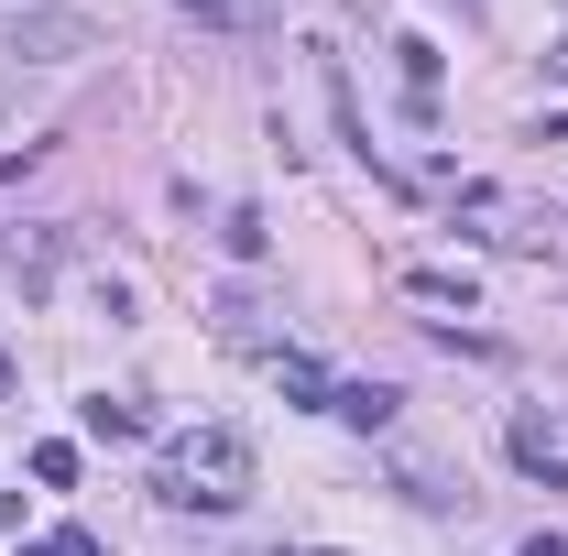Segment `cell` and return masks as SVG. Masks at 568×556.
Wrapping results in <instances>:
<instances>
[{
    "label": "cell",
    "instance_id": "1",
    "mask_svg": "<svg viewBox=\"0 0 568 556\" xmlns=\"http://www.w3.org/2000/svg\"><path fill=\"white\" fill-rule=\"evenodd\" d=\"M153 491H164L175 513H241V502H252V436H241V425H186V436H164Z\"/></svg>",
    "mask_w": 568,
    "mask_h": 556
},
{
    "label": "cell",
    "instance_id": "2",
    "mask_svg": "<svg viewBox=\"0 0 568 556\" xmlns=\"http://www.w3.org/2000/svg\"><path fill=\"white\" fill-rule=\"evenodd\" d=\"M0 55H22V66H77V55H99V22H88V11H11Z\"/></svg>",
    "mask_w": 568,
    "mask_h": 556
},
{
    "label": "cell",
    "instance_id": "3",
    "mask_svg": "<svg viewBox=\"0 0 568 556\" xmlns=\"http://www.w3.org/2000/svg\"><path fill=\"white\" fill-rule=\"evenodd\" d=\"M328 415L361 425V436H383V425L405 415V393H394V382H328Z\"/></svg>",
    "mask_w": 568,
    "mask_h": 556
},
{
    "label": "cell",
    "instance_id": "4",
    "mask_svg": "<svg viewBox=\"0 0 568 556\" xmlns=\"http://www.w3.org/2000/svg\"><path fill=\"white\" fill-rule=\"evenodd\" d=\"M394 66H405V121H437V44H426V33H405V44H394Z\"/></svg>",
    "mask_w": 568,
    "mask_h": 556
},
{
    "label": "cell",
    "instance_id": "5",
    "mask_svg": "<svg viewBox=\"0 0 568 556\" xmlns=\"http://www.w3.org/2000/svg\"><path fill=\"white\" fill-rule=\"evenodd\" d=\"M0 262L22 284H55V262H67V229H0Z\"/></svg>",
    "mask_w": 568,
    "mask_h": 556
},
{
    "label": "cell",
    "instance_id": "6",
    "mask_svg": "<svg viewBox=\"0 0 568 556\" xmlns=\"http://www.w3.org/2000/svg\"><path fill=\"white\" fill-rule=\"evenodd\" d=\"M514 459H525V470H547V481L568 491V459H558V425H547V415H514Z\"/></svg>",
    "mask_w": 568,
    "mask_h": 556
},
{
    "label": "cell",
    "instance_id": "7",
    "mask_svg": "<svg viewBox=\"0 0 568 556\" xmlns=\"http://www.w3.org/2000/svg\"><path fill=\"white\" fill-rule=\"evenodd\" d=\"M394 481H405V502H416V513H459V502H470V491H448V481H437V470H426V459H405V470H394Z\"/></svg>",
    "mask_w": 568,
    "mask_h": 556
},
{
    "label": "cell",
    "instance_id": "8",
    "mask_svg": "<svg viewBox=\"0 0 568 556\" xmlns=\"http://www.w3.org/2000/svg\"><path fill=\"white\" fill-rule=\"evenodd\" d=\"M274 382L295 393V404H328V371H317L306 349H274Z\"/></svg>",
    "mask_w": 568,
    "mask_h": 556
},
{
    "label": "cell",
    "instance_id": "9",
    "mask_svg": "<svg viewBox=\"0 0 568 556\" xmlns=\"http://www.w3.org/2000/svg\"><path fill=\"white\" fill-rule=\"evenodd\" d=\"M219 339H230V349H263V306H252V295H219Z\"/></svg>",
    "mask_w": 568,
    "mask_h": 556
},
{
    "label": "cell",
    "instance_id": "10",
    "mask_svg": "<svg viewBox=\"0 0 568 556\" xmlns=\"http://www.w3.org/2000/svg\"><path fill=\"white\" fill-rule=\"evenodd\" d=\"M88 436H99V447H121V436H142V404H110V393H99V404H88Z\"/></svg>",
    "mask_w": 568,
    "mask_h": 556
},
{
    "label": "cell",
    "instance_id": "11",
    "mask_svg": "<svg viewBox=\"0 0 568 556\" xmlns=\"http://www.w3.org/2000/svg\"><path fill=\"white\" fill-rule=\"evenodd\" d=\"M219 240H230L241 262H263V208H230V218H219Z\"/></svg>",
    "mask_w": 568,
    "mask_h": 556
},
{
    "label": "cell",
    "instance_id": "12",
    "mask_svg": "<svg viewBox=\"0 0 568 556\" xmlns=\"http://www.w3.org/2000/svg\"><path fill=\"white\" fill-rule=\"evenodd\" d=\"M405 295H426V306H470V274H405Z\"/></svg>",
    "mask_w": 568,
    "mask_h": 556
},
{
    "label": "cell",
    "instance_id": "13",
    "mask_svg": "<svg viewBox=\"0 0 568 556\" xmlns=\"http://www.w3.org/2000/svg\"><path fill=\"white\" fill-rule=\"evenodd\" d=\"M22 556H99V535H88V524H55V535H33Z\"/></svg>",
    "mask_w": 568,
    "mask_h": 556
},
{
    "label": "cell",
    "instance_id": "14",
    "mask_svg": "<svg viewBox=\"0 0 568 556\" xmlns=\"http://www.w3.org/2000/svg\"><path fill=\"white\" fill-rule=\"evenodd\" d=\"M33 481H44V491H67V481H77V447H67V436H55V447H33Z\"/></svg>",
    "mask_w": 568,
    "mask_h": 556
},
{
    "label": "cell",
    "instance_id": "15",
    "mask_svg": "<svg viewBox=\"0 0 568 556\" xmlns=\"http://www.w3.org/2000/svg\"><path fill=\"white\" fill-rule=\"evenodd\" d=\"M525 556H568V535H525Z\"/></svg>",
    "mask_w": 568,
    "mask_h": 556
},
{
    "label": "cell",
    "instance_id": "16",
    "mask_svg": "<svg viewBox=\"0 0 568 556\" xmlns=\"http://www.w3.org/2000/svg\"><path fill=\"white\" fill-rule=\"evenodd\" d=\"M0 393H11V349H0Z\"/></svg>",
    "mask_w": 568,
    "mask_h": 556
},
{
    "label": "cell",
    "instance_id": "17",
    "mask_svg": "<svg viewBox=\"0 0 568 556\" xmlns=\"http://www.w3.org/2000/svg\"><path fill=\"white\" fill-rule=\"evenodd\" d=\"M558 76H568V33H558Z\"/></svg>",
    "mask_w": 568,
    "mask_h": 556
},
{
    "label": "cell",
    "instance_id": "18",
    "mask_svg": "<svg viewBox=\"0 0 568 556\" xmlns=\"http://www.w3.org/2000/svg\"><path fill=\"white\" fill-rule=\"evenodd\" d=\"M317 556H328V546H317Z\"/></svg>",
    "mask_w": 568,
    "mask_h": 556
}]
</instances>
